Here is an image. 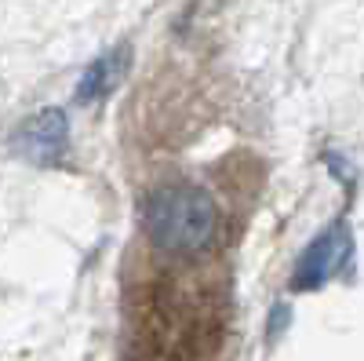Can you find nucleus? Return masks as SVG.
Listing matches in <instances>:
<instances>
[{"instance_id": "obj_2", "label": "nucleus", "mask_w": 364, "mask_h": 361, "mask_svg": "<svg viewBox=\"0 0 364 361\" xmlns=\"http://www.w3.org/2000/svg\"><path fill=\"white\" fill-rule=\"evenodd\" d=\"M353 245H350V230L343 223L321 230L306 248H302L295 270H291V288L295 292H314L321 285H328L331 278L343 270V263L350 259Z\"/></svg>"}, {"instance_id": "obj_1", "label": "nucleus", "mask_w": 364, "mask_h": 361, "mask_svg": "<svg viewBox=\"0 0 364 361\" xmlns=\"http://www.w3.org/2000/svg\"><path fill=\"white\" fill-rule=\"evenodd\" d=\"M142 230L154 248H161L168 256H193L215 241L219 204L200 187H186V183L161 187L146 201Z\"/></svg>"}, {"instance_id": "obj_4", "label": "nucleus", "mask_w": 364, "mask_h": 361, "mask_svg": "<svg viewBox=\"0 0 364 361\" xmlns=\"http://www.w3.org/2000/svg\"><path fill=\"white\" fill-rule=\"evenodd\" d=\"M128 58H132L128 48H113V51L99 55L95 63L84 70V77H80V84H77V103H99V99H106L113 88L124 80Z\"/></svg>"}, {"instance_id": "obj_3", "label": "nucleus", "mask_w": 364, "mask_h": 361, "mask_svg": "<svg viewBox=\"0 0 364 361\" xmlns=\"http://www.w3.org/2000/svg\"><path fill=\"white\" fill-rule=\"evenodd\" d=\"M15 146H18V154L26 161H33V164H44V168L63 164L66 150H70V117L58 106H48V110L33 113L18 128Z\"/></svg>"}]
</instances>
